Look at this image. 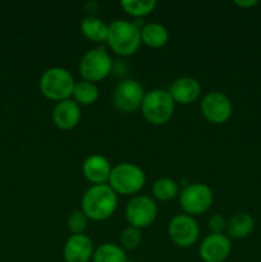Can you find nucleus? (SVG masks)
Segmentation results:
<instances>
[{
	"instance_id": "nucleus-1",
	"label": "nucleus",
	"mask_w": 261,
	"mask_h": 262,
	"mask_svg": "<svg viewBox=\"0 0 261 262\" xmlns=\"http://www.w3.org/2000/svg\"><path fill=\"white\" fill-rule=\"evenodd\" d=\"M118 206V194L109 184L91 186L82 197L81 210L89 220L104 222L113 216Z\"/></svg>"
},
{
	"instance_id": "nucleus-2",
	"label": "nucleus",
	"mask_w": 261,
	"mask_h": 262,
	"mask_svg": "<svg viewBox=\"0 0 261 262\" xmlns=\"http://www.w3.org/2000/svg\"><path fill=\"white\" fill-rule=\"evenodd\" d=\"M106 42L115 54L130 56L141 46V27L137 22L115 19L109 25Z\"/></svg>"
},
{
	"instance_id": "nucleus-3",
	"label": "nucleus",
	"mask_w": 261,
	"mask_h": 262,
	"mask_svg": "<svg viewBox=\"0 0 261 262\" xmlns=\"http://www.w3.org/2000/svg\"><path fill=\"white\" fill-rule=\"evenodd\" d=\"M74 84L76 81L68 69L51 67L41 74L38 89L46 99L59 102L71 99Z\"/></svg>"
},
{
	"instance_id": "nucleus-4",
	"label": "nucleus",
	"mask_w": 261,
	"mask_h": 262,
	"mask_svg": "<svg viewBox=\"0 0 261 262\" xmlns=\"http://www.w3.org/2000/svg\"><path fill=\"white\" fill-rule=\"evenodd\" d=\"M176 102L168 90L155 89L146 92L141 112L143 118L153 125H163L171 119Z\"/></svg>"
},
{
	"instance_id": "nucleus-5",
	"label": "nucleus",
	"mask_w": 261,
	"mask_h": 262,
	"mask_svg": "<svg viewBox=\"0 0 261 262\" xmlns=\"http://www.w3.org/2000/svg\"><path fill=\"white\" fill-rule=\"evenodd\" d=\"M146 176L142 169L133 163H120L113 166L107 184L117 194L130 196L143 188Z\"/></svg>"
},
{
	"instance_id": "nucleus-6",
	"label": "nucleus",
	"mask_w": 261,
	"mask_h": 262,
	"mask_svg": "<svg viewBox=\"0 0 261 262\" xmlns=\"http://www.w3.org/2000/svg\"><path fill=\"white\" fill-rule=\"evenodd\" d=\"M79 73L84 81L96 82L106 78L113 71V60L106 49L100 46L86 51L78 64Z\"/></svg>"
},
{
	"instance_id": "nucleus-7",
	"label": "nucleus",
	"mask_w": 261,
	"mask_h": 262,
	"mask_svg": "<svg viewBox=\"0 0 261 262\" xmlns=\"http://www.w3.org/2000/svg\"><path fill=\"white\" fill-rule=\"evenodd\" d=\"M179 205L184 214L189 216L201 215L210 209L214 201L212 189L207 184L189 183L179 192Z\"/></svg>"
},
{
	"instance_id": "nucleus-8",
	"label": "nucleus",
	"mask_w": 261,
	"mask_h": 262,
	"mask_svg": "<svg viewBox=\"0 0 261 262\" xmlns=\"http://www.w3.org/2000/svg\"><path fill=\"white\" fill-rule=\"evenodd\" d=\"M124 214L129 227L143 229V228L150 227L155 222L156 215H158V206L151 197L137 194L128 201Z\"/></svg>"
},
{
	"instance_id": "nucleus-9",
	"label": "nucleus",
	"mask_w": 261,
	"mask_h": 262,
	"mask_svg": "<svg viewBox=\"0 0 261 262\" xmlns=\"http://www.w3.org/2000/svg\"><path fill=\"white\" fill-rule=\"evenodd\" d=\"M200 110L207 122L212 124H224L232 118L233 104L223 92L211 91L201 99Z\"/></svg>"
},
{
	"instance_id": "nucleus-10",
	"label": "nucleus",
	"mask_w": 261,
	"mask_h": 262,
	"mask_svg": "<svg viewBox=\"0 0 261 262\" xmlns=\"http://www.w3.org/2000/svg\"><path fill=\"white\" fill-rule=\"evenodd\" d=\"M146 92L142 84L133 78L123 79L117 84L113 94L115 107L123 113H133L142 105Z\"/></svg>"
},
{
	"instance_id": "nucleus-11",
	"label": "nucleus",
	"mask_w": 261,
	"mask_h": 262,
	"mask_svg": "<svg viewBox=\"0 0 261 262\" xmlns=\"http://www.w3.org/2000/svg\"><path fill=\"white\" fill-rule=\"evenodd\" d=\"M168 235L171 242L181 248L191 247L197 242L200 228L193 216L178 214L171 217L168 224Z\"/></svg>"
},
{
	"instance_id": "nucleus-12",
	"label": "nucleus",
	"mask_w": 261,
	"mask_h": 262,
	"mask_svg": "<svg viewBox=\"0 0 261 262\" xmlns=\"http://www.w3.org/2000/svg\"><path fill=\"white\" fill-rule=\"evenodd\" d=\"M232 252L230 238L224 233H210L202 241L199 255L204 262H224Z\"/></svg>"
},
{
	"instance_id": "nucleus-13",
	"label": "nucleus",
	"mask_w": 261,
	"mask_h": 262,
	"mask_svg": "<svg viewBox=\"0 0 261 262\" xmlns=\"http://www.w3.org/2000/svg\"><path fill=\"white\" fill-rule=\"evenodd\" d=\"M94 251V242L89 235L72 234L64 243L63 257L66 262H90Z\"/></svg>"
},
{
	"instance_id": "nucleus-14",
	"label": "nucleus",
	"mask_w": 261,
	"mask_h": 262,
	"mask_svg": "<svg viewBox=\"0 0 261 262\" xmlns=\"http://www.w3.org/2000/svg\"><path fill=\"white\" fill-rule=\"evenodd\" d=\"M112 169L113 166L110 161L105 156L99 155V154L90 155L82 164V173H83L84 178L94 186L106 184Z\"/></svg>"
},
{
	"instance_id": "nucleus-15",
	"label": "nucleus",
	"mask_w": 261,
	"mask_h": 262,
	"mask_svg": "<svg viewBox=\"0 0 261 262\" xmlns=\"http://www.w3.org/2000/svg\"><path fill=\"white\" fill-rule=\"evenodd\" d=\"M81 120V106L73 99L56 102L53 109V122L59 129L69 130Z\"/></svg>"
},
{
	"instance_id": "nucleus-16",
	"label": "nucleus",
	"mask_w": 261,
	"mask_h": 262,
	"mask_svg": "<svg viewBox=\"0 0 261 262\" xmlns=\"http://www.w3.org/2000/svg\"><path fill=\"white\" fill-rule=\"evenodd\" d=\"M169 94L173 97L176 104L188 105L196 101L201 96V84L192 77H179L171 83Z\"/></svg>"
},
{
	"instance_id": "nucleus-17",
	"label": "nucleus",
	"mask_w": 261,
	"mask_h": 262,
	"mask_svg": "<svg viewBox=\"0 0 261 262\" xmlns=\"http://www.w3.org/2000/svg\"><path fill=\"white\" fill-rule=\"evenodd\" d=\"M255 229V219L248 212H237L227 220V235L233 239H245Z\"/></svg>"
},
{
	"instance_id": "nucleus-18",
	"label": "nucleus",
	"mask_w": 261,
	"mask_h": 262,
	"mask_svg": "<svg viewBox=\"0 0 261 262\" xmlns=\"http://www.w3.org/2000/svg\"><path fill=\"white\" fill-rule=\"evenodd\" d=\"M109 25L95 15H87L81 22V32L92 42H104L107 38Z\"/></svg>"
},
{
	"instance_id": "nucleus-19",
	"label": "nucleus",
	"mask_w": 261,
	"mask_h": 262,
	"mask_svg": "<svg viewBox=\"0 0 261 262\" xmlns=\"http://www.w3.org/2000/svg\"><path fill=\"white\" fill-rule=\"evenodd\" d=\"M169 40V32L161 23L151 22L141 27V41L148 48L158 49Z\"/></svg>"
},
{
	"instance_id": "nucleus-20",
	"label": "nucleus",
	"mask_w": 261,
	"mask_h": 262,
	"mask_svg": "<svg viewBox=\"0 0 261 262\" xmlns=\"http://www.w3.org/2000/svg\"><path fill=\"white\" fill-rule=\"evenodd\" d=\"M92 262H128V258L119 245L106 242L95 248Z\"/></svg>"
},
{
	"instance_id": "nucleus-21",
	"label": "nucleus",
	"mask_w": 261,
	"mask_h": 262,
	"mask_svg": "<svg viewBox=\"0 0 261 262\" xmlns=\"http://www.w3.org/2000/svg\"><path fill=\"white\" fill-rule=\"evenodd\" d=\"M100 96L99 87L96 86V83L89 81H82L76 82L74 84L73 94H72V97H73L74 101L81 106V105H92L97 101Z\"/></svg>"
},
{
	"instance_id": "nucleus-22",
	"label": "nucleus",
	"mask_w": 261,
	"mask_h": 262,
	"mask_svg": "<svg viewBox=\"0 0 261 262\" xmlns=\"http://www.w3.org/2000/svg\"><path fill=\"white\" fill-rule=\"evenodd\" d=\"M153 194L161 202H168L179 196V187L170 178H159L153 184Z\"/></svg>"
},
{
	"instance_id": "nucleus-23",
	"label": "nucleus",
	"mask_w": 261,
	"mask_h": 262,
	"mask_svg": "<svg viewBox=\"0 0 261 262\" xmlns=\"http://www.w3.org/2000/svg\"><path fill=\"white\" fill-rule=\"evenodd\" d=\"M158 3L155 0H122L120 7L127 14L135 18H142L151 14Z\"/></svg>"
},
{
	"instance_id": "nucleus-24",
	"label": "nucleus",
	"mask_w": 261,
	"mask_h": 262,
	"mask_svg": "<svg viewBox=\"0 0 261 262\" xmlns=\"http://www.w3.org/2000/svg\"><path fill=\"white\" fill-rule=\"evenodd\" d=\"M120 247L123 250H135L140 246L141 241H142V233H141V229H137L135 227H129L128 225L127 228L122 230L120 233Z\"/></svg>"
},
{
	"instance_id": "nucleus-25",
	"label": "nucleus",
	"mask_w": 261,
	"mask_h": 262,
	"mask_svg": "<svg viewBox=\"0 0 261 262\" xmlns=\"http://www.w3.org/2000/svg\"><path fill=\"white\" fill-rule=\"evenodd\" d=\"M89 225V217L82 210H74L68 215L67 227L72 234H84V230Z\"/></svg>"
},
{
	"instance_id": "nucleus-26",
	"label": "nucleus",
	"mask_w": 261,
	"mask_h": 262,
	"mask_svg": "<svg viewBox=\"0 0 261 262\" xmlns=\"http://www.w3.org/2000/svg\"><path fill=\"white\" fill-rule=\"evenodd\" d=\"M207 227H209L211 233H223L227 228V219L220 214H214L210 216L209 222H207Z\"/></svg>"
},
{
	"instance_id": "nucleus-27",
	"label": "nucleus",
	"mask_w": 261,
	"mask_h": 262,
	"mask_svg": "<svg viewBox=\"0 0 261 262\" xmlns=\"http://www.w3.org/2000/svg\"><path fill=\"white\" fill-rule=\"evenodd\" d=\"M234 4L237 7L241 8H251V7H255V5L258 4L257 0H235Z\"/></svg>"
}]
</instances>
